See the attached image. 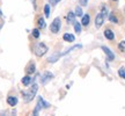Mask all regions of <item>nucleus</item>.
I'll list each match as a JSON object with an SVG mask.
<instances>
[{
    "mask_svg": "<svg viewBox=\"0 0 125 116\" xmlns=\"http://www.w3.org/2000/svg\"><path fill=\"white\" fill-rule=\"evenodd\" d=\"M37 91H38V86L36 85V84H34V85L31 86L30 88H29L27 92L24 93V95H23V100H24L26 102H30L31 100L35 98Z\"/></svg>",
    "mask_w": 125,
    "mask_h": 116,
    "instance_id": "1",
    "label": "nucleus"
},
{
    "mask_svg": "<svg viewBox=\"0 0 125 116\" xmlns=\"http://www.w3.org/2000/svg\"><path fill=\"white\" fill-rule=\"evenodd\" d=\"M34 51H35L36 56L42 57V56H44V55L48 52V46H46L44 43H38V44H36Z\"/></svg>",
    "mask_w": 125,
    "mask_h": 116,
    "instance_id": "2",
    "label": "nucleus"
},
{
    "mask_svg": "<svg viewBox=\"0 0 125 116\" xmlns=\"http://www.w3.org/2000/svg\"><path fill=\"white\" fill-rule=\"evenodd\" d=\"M49 103L46 102V101H44L43 100V98H38V102H37V107H36V109L34 110V115H37L38 114V112H40L41 109H44V108H49Z\"/></svg>",
    "mask_w": 125,
    "mask_h": 116,
    "instance_id": "3",
    "label": "nucleus"
},
{
    "mask_svg": "<svg viewBox=\"0 0 125 116\" xmlns=\"http://www.w3.org/2000/svg\"><path fill=\"white\" fill-rule=\"evenodd\" d=\"M60 29V19L59 18H56L53 20V22L51 23V26H50V30L52 31L53 34H57Z\"/></svg>",
    "mask_w": 125,
    "mask_h": 116,
    "instance_id": "4",
    "label": "nucleus"
},
{
    "mask_svg": "<svg viewBox=\"0 0 125 116\" xmlns=\"http://www.w3.org/2000/svg\"><path fill=\"white\" fill-rule=\"evenodd\" d=\"M52 78H53V74H52L51 72H49V71L44 72V74L41 78V84H42V85H46L49 81L52 80Z\"/></svg>",
    "mask_w": 125,
    "mask_h": 116,
    "instance_id": "5",
    "label": "nucleus"
},
{
    "mask_svg": "<svg viewBox=\"0 0 125 116\" xmlns=\"http://www.w3.org/2000/svg\"><path fill=\"white\" fill-rule=\"evenodd\" d=\"M103 22H104V15H103L102 13L97 14V16H96V19H95V26H96V28L102 27Z\"/></svg>",
    "mask_w": 125,
    "mask_h": 116,
    "instance_id": "6",
    "label": "nucleus"
},
{
    "mask_svg": "<svg viewBox=\"0 0 125 116\" xmlns=\"http://www.w3.org/2000/svg\"><path fill=\"white\" fill-rule=\"evenodd\" d=\"M102 50H103V52L107 55V57H108V59H109V60H114V59H115V55L112 54V51L109 49L108 46H104V45H103Z\"/></svg>",
    "mask_w": 125,
    "mask_h": 116,
    "instance_id": "7",
    "label": "nucleus"
},
{
    "mask_svg": "<svg viewBox=\"0 0 125 116\" xmlns=\"http://www.w3.org/2000/svg\"><path fill=\"white\" fill-rule=\"evenodd\" d=\"M66 19H67V22L68 23H74L75 22V13H73V12H68Z\"/></svg>",
    "mask_w": 125,
    "mask_h": 116,
    "instance_id": "8",
    "label": "nucleus"
},
{
    "mask_svg": "<svg viewBox=\"0 0 125 116\" xmlns=\"http://www.w3.org/2000/svg\"><path fill=\"white\" fill-rule=\"evenodd\" d=\"M104 36H105L107 40H110V41L115 38V35H114L112 30H110V29H105V31H104Z\"/></svg>",
    "mask_w": 125,
    "mask_h": 116,
    "instance_id": "9",
    "label": "nucleus"
},
{
    "mask_svg": "<svg viewBox=\"0 0 125 116\" xmlns=\"http://www.w3.org/2000/svg\"><path fill=\"white\" fill-rule=\"evenodd\" d=\"M7 103H8L9 106L14 107V106H16V103H18V99L15 98V96H8V98H7Z\"/></svg>",
    "mask_w": 125,
    "mask_h": 116,
    "instance_id": "10",
    "label": "nucleus"
},
{
    "mask_svg": "<svg viewBox=\"0 0 125 116\" xmlns=\"http://www.w3.org/2000/svg\"><path fill=\"white\" fill-rule=\"evenodd\" d=\"M89 21H90V18L88 14H86L82 16V20H81V23H82V26H88L89 24Z\"/></svg>",
    "mask_w": 125,
    "mask_h": 116,
    "instance_id": "11",
    "label": "nucleus"
},
{
    "mask_svg": "<svg viewBox=\"0 0 125 116\" xmlns=\"http://www.w3.org/2000/svg\"><path fill=\"white\" fill-rule=\"evenodd\" d=\"M74 40H75L74 35H72V34H64V41H66V42H73Z\"/></svg>",
    "mask_w": 125,
    "mask_h": 116,
    "instance_id": "12",
    "label": "nucleus"
},
{
    "mask_svg": "<svg viewBox=\"0 0 125 116\" xmlns=\"http://www.w3.org/2000/svg\"><path fill=\"white\" fill-rule=\"evenodd\" d=\"M36 70V66H35V64L34 63H30L29 64V66L27 67V73L28 74H31V73H34Z\"/></svg>",
    "mask_w": 125,
    "mask_h": 116,
    "instance_id": "13",
    "label": "nucleus"
},
{
    "mask_svg": "<svg viewBox=\"0 0 125 116\" xmlns=\"http://www.w3.org/2000/svg\"><path fill=\"white\" fill-rule=\"evenodd\" d=\"M62 55H59V54H56L53 55V56H51V57H49V59H48V62L49 63H56L57 60H58V58L60 57Z\"/></svg>",
    "mask_w": 125,
    "mask_h": 116,
    "instance_id": "14",
    "label": "nucleus"
},
{
    "mask_svg": "<svg viewBox=\"0 0 125 116\" xmlns=\"http://www.w3.org/2000/svg\"><path fill=\"white\" fill-rule=\"evenodd\" d=\"M73 24H74V30H75V33L76 34H80L81 33V24L79 22H76V21L73 23Z\"/></svg>",
    "mask_w": 125,
    "mask_h": 116,
    "instance_id": "15",
    "label": "nucleus"
},
{
    "mask_svg": "<svg viewBox=\"0 0 125 116\" xmlns=\"http://www.w3.org/2000/svg\"><path fill=\"white\" fill-rule=\"evenodd\" d=\"M30 81H31V78L29 76H26V77H23L22 78V84L23 85H29V84H30Z\"/></svg>",
    "mask_w": 125,
    "mask_h": 116,
    "instance_id": "16",
    "label": "nucleus"
},
{
    "mask_svg": "<svg viewBox=\"0 0 125 116\" xmlns=\"http://www.w3.org/2000/svg\"><path fill=\"white\" fill-rule=\"evenodd\" d=\"M38 27H40V29H44V28H45L44 18H40V19H38Z\"/></svg>",
    "mask_w": 125,
    "mask_h": 116,
    "instance_id": "17",
    "label": "nucleus"
},
{
    "mask_svg": "<svg viewBox=\"0 0 125 116\" xmlns=\"http://www.w3.org/2000/svg\"><path fill=\"white\" fill-rule=\"evenodd\" d=\"M118 76L121 77V78H123V79H125V69L124 67H121V69L118 70Z\"/></svg>",
    "mask_w": 125,
    "mask_h": 116,
    "instance_id": "18",
    "label": "nucleus"
},
{
    "mask_svg": "<svg viewBox=\"0 0 125 116\" xmlns=\"http://www.w3.org/2000/svg\"><path fill=\"white\" fill-rule=\"evenodd\" d=\"M118 49L121 50L122 52H125V41H122L121 43L118 44Z\"/></svg>",
    "mask_w": 125,
    "mask_h": 116,
    "instance_id": "19",
    "label": "nucleus"
},
{
    "mask_svg": "<svg viewBox=\"0 0 125 116\" xmlns=\"http://www.w3.org/2000/svg\"><path fill=\"white\" fill-rule=\"evenodd\" d=\"M44 12H45V16L49 18L50 16V5H45L44 6Z\"/></svg>",
    "mask_w": 125,
    "mask_h": 116,
    "instance_id": "20",
    "label": "nucleus"
},
{
    "mask_svg": "<svg viewBox=\"0 0 125 116\" xmlns=\"http://www.w3.org/2000/svg\"><path fill=\"white\" fill-rule=\"evenodd\" d=\"M109 20H110L111 22H114V23H118V20H117V18L114 15V13H111L110 15H109Z\"/></svg>",
    "mask_w": 125,
    "mask_h": 116,
    "instance_id": "21",
    "label": "nucleus"
},
{
    "mask_svg": "<svg viewBox=\"0 0 125 116\" xmlns=\"http://www.w3.org/2000/svg\"><path fill=\"white\" fill-rule=\"evenodd\" d=\"M75 15L76 16H82V9H81V7H76L75 8Z\"/></svg>",
    "mask_w": 125,
    "mask_h": 116,
    "instance_id": "22",
    "label": "nucleus"
},
{
    "mask_svg": "<svg viewBox=\"0 0 125 116\" xmlns=\"http://www.w3.org/2000/svg\"><path fill=\"white\" fill-rule=\"evenodd\" d=\"M32 36H34L35 38H38V37H40V30H38V29H34V30H32Z\"/></svg>",
    "mask_w": 125,
    "mask_h": 116,
    "instance_id": "23",
    "label": "nucleus"
},
{
    "mask_svg": "<svg viewBox=\"0 0 125 116\" xmlns=\"http://www.w3.org/2000/svg\"><path fill=\"white\" fill-rule=\"evenodd\" d=\"M59 1H60V0H49V4L50 5H53V6H54V5L58 4Z\"/></svg>",
    "mask_w": 125,
    "mask_h": 116,
    "instance_id": "24",
    "label": "nucleus"
},
{
    "mask_svg": "<svg viewBox=\"0 0 125 116\" xmlns=\"http://www.w3.org/2000/svg\"><path fill=\"white\" fill-rule=\"evenodd\" d=\"M81 6H87L88 5V0H80Z\"/></svg>",
    "mask_w": 125,
    "mask_h": 116,
    "instance_id": "25",
    "label": "nucleus"
},
{
    "mask_svg": "<svg viewBox=\"0 0 125 116\" xmlns=\"http://www.w3.org/2000/svg\"><path fill=\"white\" fill-rule=\"evenodd\" d=\"M2 26H4V21H2V19L0 18V28L2 27Z\"/></svg>",
    "mask_w": 125,
    "mask_h": 116,
    "instance_id": "26",
    "label": "nucleus"
},
{
    "mask_svg": "<svg viewBox=\"0 0 125 116\" xmlns=\"http://www.w3.org/2000/svg\"><path fill=\"white\" fill-rule=\"evenodd\" d=\"M1 15H2V13H1V11H0V16H1Z\"/></svg>",
    "mask_w": 125,
    "mask_h": 116,
    "instance_id": "27",
    "label": "nucleus"
},
{
    "mask_svg": "<svg viewBox=\"0 0 125 116\" xmlns=\"http://www.w3.org/2000/svg\"><path fill=\"white\" fill-rule=\"evenodd\" d=\"M114 1H117V0H114Z\"/></svg>",
    "mask_w": 125,
    "mask_h": 116,
    "instance_id": "28",
    "label": "nucleus"
}]
</instances>
